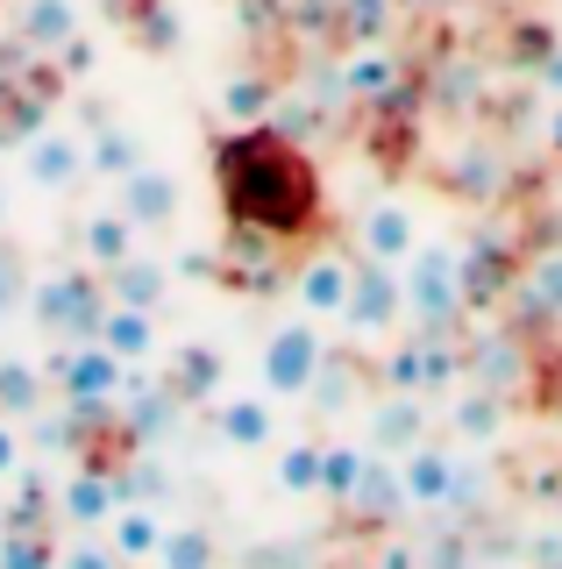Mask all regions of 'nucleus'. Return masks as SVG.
I'll use <instances>...</instances> for the list:
<instances>
[{
    "instance_id": "obj_1",
    "label": "nucleus",
    "mask_w": 562,
    "mask_h": 569,
    "mask_svg": "<svg viewBox=\"0 0 562 569\" xmlns=\"http://www.w3.org/2000/svg\"><path fill=\"white\" fill-rule=\"evenodd\" d=\"M214 186L228 207V228H250V236H307L321 221V178L300 157V142L271 121H250V129H228L214 142Z\"/></svg>"
},
{
    "instance_id": "obj_2",
    "label": "nucleus",
    "mask_w": 562,
    "mask_h": 569,
    "mask_svg": "<svg viewBox=\"0 0 562 569\" xmlns=\"http://www.w3.org/2000/svg\"><path fill=\"white\" fill-rule=\"evenodd\" d=\"M399 278H407V320L420 335H449L455 320H463V271H455V249L449 242H420L407 263H399Z\"/></svg>"
},
{
    "instance_id": "obj_3",
    "label": "nucleus",
    "mask_w": 562,
    "mask_h": 569,
    "mask_svg": "<svg viewBox=\"0 0 562 569\" xmlns=\"http://www.w3.org/2000/svg\"><path fill=\"white\" fill-rule=\"evenodd\" d=\"M29 307H37V320L58 335V342H93L100 313H108V284L86 278V271H58V278H43L37 292H29Z\"/></svg>"
},
{
    "instance_id": "obj_4",
    "label": "nucleus",
    "mask_w": 562,
    "mask_h": 569,
    "mask_svg": "<svg viewBox=\"0 0 562 569\" xmlns=\"http://www.w3.org/2000/svg\"><path fill=\"white\" fill-rule=\"evenodd\" d=\"M321 320H285V328H271V342H263V391L271 399H307L313 391V370H321Z\"/></svg>"
},
{
    "instance_id": "obj_5",
    "label": "nucleus",
    "mask_w": 562,
    "mask_h": 569,
    "mask_svg": "<svg viewBox=\"0 0 562 569\" xmlns=\"http://www.w3.org/2000/svg\"><path fill=\"white\" fill-rule=\"evenodd\" d=\"M50 378H58L64 406H114L121 391H129V363L100 342H64L50 356Z\"/></svg>"
},
{
    "instance_id": "obj_6",
    "label": "nucleus",
    "mask_w": 562,
    "mask_h": 569,
    "mask_svg": "<svg viewBox=\"0 0 562 569\" xmlns=\"http://www.w3.org/2000/svg\"><path fill=\"white\" fill-rule=\"evenodd\" d=\"M399 320H407V278H399V263L363 257V263H357V284H349L342 328H357V335H392Z\"/></svg>"
},
{
    "instance_id": "obj_7",
    "label": "nucleus",
    "mask_w": 562,
    "mask_h": 569,
    "mask_svg": "<svg viewBox=\"0 0 562 569\" xmlns=\"http://www.w3.org/2000/svg\"><path fill=\"white\" fill-rule=\"evenodd\" d=\"M384 391H420V399H442V391L463 378V363H455V349H442V335H413V342H399L384 356Z\"/></svg>"
},
{
    "instance_id": "obj_8",
    "label": "nucleus",
    "mask_w": 562,
    "mask_h": 569,
    "mask_svg": "<svg viewBox=\"0 0 562 569\" xmlns=\"http://www.w3.org/2000/svg\"><path fill=\"white\" fill-rule=\"evenodd\" d=\"M399 477H407V506L413 512H442L455 491H463V462H455V441H413L399 456Z\"/></svg>"
},
{
    "instance_id": "obj_9",
    "label": "nucleus",
    "mask_w": 562,
    "mask_h": 569,
    "mask_svg": "<svg viewBox=\"0 0 562 569\" xmlns=\"http://www.w3.org/2000/svg\"><path fill=\"white\" fill-rule=\"evenodd\" d=\"M428 427H434V413H428L420 391H384L371 406V427H363V449L371 456H407L413 441H428Z\"/></svg>"
},
{
    "instance_id": "obj_10",
    "label": "nucleus",
    "mask_w": 562,
    "mask_h": 569,
    "mask_svg": "<svg viewBox=\"0 0 562 569\" xmlns=\"http://www.w3.org/2000/svg\"><path fill=\"white\" fill-rule=\"evenodd\" d=\"M349 284H357V263L335 257V249H313L300 263V278H292V292H300L307 320H342L349 313Z\"/></svg>"
},
{
    "instance_id": "obj_11",
    "label": "nucleus",
    "mask_w": 562,
    "mask_h": 569,
    "mask_svg": "<svg viewBox=\"0 0 562 569\" xmlns=\"http://www.w3.org/2000/svg\"><path fill=\"white\" fill-rule=\"evenodd\" d=\"M455 271H463V299H470V307H499V299L520 284V257L505 242L478 236L470 249H455Z\"/></svg>"
},
{
    "instance_id": "obj_12",
    "label": "nucleus",
    "mask_w": 562,
    "mask_h": 569,
    "mask_svg": "<svg viewBox=\"0 0 562 569\" xmlns=\"http://www.w3.org/2000/svg\"><path fill=\"white\" fill-rule=\"evenodd\" d=\"M22 171H29V186L64 192V186H79L93 164H86V142H79L72 129H43V136L22 142Z\"/></svg>"
},
{
    "instance_id": "obj_13",
    "label": "nucleus",
    "mask_w": 562,
    "mask_h": 569,
    "mask_svg": "<svg viewBox=\"0 0 562 569\" xmlns=\"http://www.w3.org/2000/svg\"><path fill=\"white\" fill-rule=\"evenodd\" d=\"M442 427H449L455 449H484V441H499V427H505V391L463 385L455 399H442Z\"/></svg>"
},
{
    "instance_id": "obj_14",
    "label": "nucleus",
    "mask_w": 562,
    "mask_h": 569,
    "mask_svg": "<svg viewBox=\"0 0 562 569\" xmlns=\"http://www.w3.org/2000/svg\"><path fill=\"white\" fill-rule=\"evenodd\" d=\"M179 207H185V192H179V178H171V171L136 164L129 178H121V213H129L136 228H171V221H179Z\"/></svg>"
},
{
    "instance_id": "obj_15",
    "label": "nucleus",
    "mask_w": 562,
    "mask_h": 569,
    "mask_svg": "<svg viewBox=\"0 0 562 569\" xmlns=\"http://www.w3.org/2000/svg\"><path fill=\"white\" fill-rule=\"evenodd\" d=\"M357 242H363V257H378V263H407L413 249H420V221H413V207L378 200L371 213H363Z\"/></svg>"
},
{
    "instance_id": "obj_16",
    "label": "nucleus",
    "mask_w": 562,
    "mask_h": 569,
    "mask_svg": "<svg viewBox=\"0 0 562 569\" xmlns=\"http://www.w3.org/2000/svg\"><path fill=\"white\" fill-rule=\"evenodd\" d=\"M342 512H357V520H371V527L413 512L407 506V477H399V456H371V462H363V485H357V498H349Z\"/></svg>"
},
{
    "instance_id": "obj_17",
    "label": "nucleus",
    "mask_w": 562,
    "mask_h": 569,
    "mask_svg": "<svg viewBox=\"0 0 562 569\" xmlns=\"http://www.w3.org/2000/svg\"><path fill=\"white\" fill-rule=\"evenodd\" d=\"M72 36H79V8H72V0H22V14H14V43L37 50V58H58Z\"/></svg>"
},
{
    "instance_id": "obj_18",
    "label": "nucleus",
    "mask_w": 562,
    "mask_h": 569,
    "mask_svg": "<svg viewBox=\"0 0 562 569\" xmlns=\"http://www.w3.org/2000/svg\"><path fill=\"white\" fill-rule=\"evenodd\" d=\"M214 435L228 441V449H271V441H278L271 399H250V391H228V399H214Z\"/></svg>"
},
{
    "instance_id": "obj_19",
    "label": "nucleus",
    "mask_w": 562,
    "mask_h": 569,
    "mask_svg": "<svg viewBox=\"0 0 562 569\" xmlns=\"http://www.w3.org/2000/svg\"><path fill=\"white\" fill-rule=\"evenodd\" d=\"M363 385H371V363H363L357 349H335V342H328V356H321V370H313V391H307V399L321 406V413H342V406L363 399Z\"/></svg>"
},
{
    "instance_id": "obj_20",
    "label": "nucleus",
    "mask_w": 562,
    "mask_h": 569,
    "mask_svg": "<svg viewBox=\"0 0 562 569\" xmlns=\"http://www.w3.org/2000/svg\"><path fill=\"white\" fill-rule=\"evenodd\" d=\"M114 506H121L114 470H93V462H86L79 477H64V491H58V512H64L72 527H108Z\"/></svg>"
},
{
    "instance_id": "obj_21",
    "label": "nucleus",
    "mask_w": 562,
    "mask_h": 569,
    "mask_svg": "<svg viewBox=\"0 0 562 569\" xmlns=\"http://www.w3.org/2000/svg\"><path fill=\"white\" fill-rule=\"evenodd\" d=\"M342 93L384 107V100L399 93V58L384 43H357V58H342Z\"/></svg>"
},
{
    "instance_id": "obj_22",
    "label": "nucleus",
    "mask_w": 562,
    "mask_h": 569,
    "mask_svg": "<svg viewBox=\"0 0 562 569\" xmlns=\"http://www.w3.org/2000/svg\"><path fill=\"white\" fill-rule=\"evenodd\" d=\"M164 292H171V271H164V263H150V257H121L114 271H108V299H114V307L157 313V307H164Z\"/></svg>"
},
{
    "instance_id": "obj_23",
    "label": "nucleus",
    "mask_w": 562,
    "mask_h": 569,
    "mask_svg": "<svg viewBox=\"0 0 562 569\" xmlns=\"http://www.w3.org/2000/svg\"><path fill=\"white\" fill-rule=\"evenodd\" d=\"M100 349H114L121 363H143V356L157 349V313H143V307H114L108 299V313H100V335H93Z\"/></svg>"
},
{
    "instance_id": "obj_24",
    "label": "nucleus",
    "mask_w": 562,
    "mask_h": 569,
    "mask_svg": "<svg viewBox=\"0 0 562 569\" xmlns=\"http://www.w3.org/2000/svg\"><path fill=\"white\" fill-rule=\"evenodd\" d=\"M108 548L121 562H157V548H164V520H157V506H114Z\"/></svg>"
},
{
    "instance_id": "obj_25",
    "label": "nucleus",
    "mask_w": 562,
    "mask_h": 569,
    "mask_svg": "<svg viewBox=\"0 0 562 569\" xmlns=\"http://www.w3.org/2000/svg\"><path fill=\"white\" fill-rule=\"evenodd\" d=\"M513 292H520L541 320H562V242L534 249V257L520 263V284H513Z\"/></svg>"
},
{
    "instance_id": "obj_26",
    "label": "nucleus",
    "mask_w": 562,
    "mask_h": 569,
    "mask_svg": "<svg viewBox=\"0 0 562 569\" xmlns=\"http://www.w3.org/2000/svg\"><path fill=\"white\" fill-rule=\"evenodd\" d=\"M86 164H93L100 178H114V186H121V178H129L136 164H150V157H143V136H136V129H121V121L100 114L93 142H86Z\"/></svg>"
},
{
    "instance_id": "obj_27",
    "label": "nucleus",
    "mask_w": 562,
    "mask_h": 569,
    "mask_svg": "<svg viewBox=\"0 0 562 569\" xmlns=\"http://www.w3.org/2000/svg\"><path fill=\"white\" fill-rule=\"evenodd\" d=\"M136 236H143V228H136V221H129V213H121V207H114V213H93V221L79 228L86 257H93L100 271H114L121 257H136Z\"/></svg>"
},
{
    "instance_id": "obj_28",
    "label": "nucleus",
    "mask_w": 562,
    "mask_h": 569,
    "mask_svg": "<svg viewBox=\"0 0 562 569\" xmlns=\"http://www.w3.org/2000/svg\"><path fill=\"white\" fill-rule=\"evenodd\" d=\"M363 462H371L363 441H328V449H321V498H328V506H349V498H357Z\"/></svg>"
},
{
    "instance_id": "obj_29",
    "label": "nucleus",
    "mask_w": 562,
    "mask_h": 569,
    "mask_svg": "<svg viewBox=\"0 0 562 569\" xmlns=\"http://www.w3.org/2000/svg\"><path fill=\"white\" fill-rule=\"evenodd\" d=\"M271 79H263V71H235V79H228L221 86V114L228 121H235V129H250V121H263V114H271Z\"/></svg>"
},
{
    "instance_id": "obj_30",
    "label": "nucleus",
    "mask_w": 562,
    "mask_h": 569,
    "mask_svg": "<svg viewBox=\"0 0 562 569\" xmlns=\"http://www.w3.org/2000/svg\"><path fill=\"white\" fill-rule=\"evenodd\" d=\"M470 378H478L484 391H505V399H513V391H520V349L491 335V342L470 349Z\"/></svg>"
},
{
    "instance_id": "obj_31",
    "label": "nucleus",
    "mask_w": 562,
    "mask_h": 569,
    "mask_svg": "<svg viewBox=\"0 0 562 569\" xmlns=\"http://www.w3.org/2000/svg\"><path fill=\"white\" fill-rule=\"evenodd\" d=\"M278 491L321 498V441H292V449H278Z\"/></svg>"
},
{
    "instance_id": "obj_32",
    "label": "nucleus",
    "mask_w": 562,
    "mask_h": 569,
    "mask_svg": "<svg viewBox=\"0 0 562 569\" xmlns=\"http://www.w3.org/2000/svg\"><path fill=\"white\" fill-rule=\"evenodd\" d=\"M157 569H214V533L207 527H164Z\"/></svg>"
},
{
    "instance_id": "obj_33",
    "label": "nucleus",
    "mask_w": 562,
    "mask_h": 569,
    "mask_svg": "<svg viewBox=\"0 0 562 569\" xmlns=\"http://www.w3.org/2000/svg\"><path fill=\"white\" fill-rule=\"evenodd\" d=\"M214 385H221V356L214 349H179L171 391H179V399H214Z\"/></svg>"
},
{
    "instance_id": "obj_34",
    "label": "nucleus",
    "mask_w": 562,
    "mask_h": 569,
    "mask_svg": "<svg viewBox=\"0 0 562 569\" xmlns=\"http://www.w3.org/2000/svg\"><path fill=\"white\" fill-rule=\"evenodd\" d=\"M0 569H58V541L43 527H8L0 541Z\"/></svg>"
},
{
    "instance_id": "obj_35",
    "label": "nucleus",
    "mask_w": 562,
    "mask_h": 569,
    "mask_svg": "<svg viewBox=\"0 0 562 569\" xmlns=\"http://www.w3.org/2000/svg\"><path fill=\"white\" fill-rule=\"evenodd\" d=\"M37 406H43V378L29 363H8V356H0V413L22 420V413H37Z\"/></svg>"
},
{
    "instance_id": "obj_36",
    "label": "nucleus",
    "mask_w": 562,
    "mask_h": 569,
    "mask_svg": "<svg viewBox=\"0 0 562 569\" xmlns=\"http://www.w3.org/2000/svg\"><path fill=\"white\" fill-rule=\"evenodd\" d=\"M14 307H29V257L0 236V320H8Z\"/></svg>"
},
{
    "instance_id": "obj_37",
    "label": "nucleus",
    "mask_w": 562,
    "mask_h": 569,
    "mask_svg": "<svg viewBox=\"0 0 562 569\" xmlns=\"http://www.w3.org/2000/svg\"><path fill=\"white\" fill-rule=\"evenodd\" d=\"M392 8L399 0H342V29L357 36V43H378V36L392 29Z\"/></svg>"
},
{
    "instance_id": "obj_38",
    "label": "nucleus",
    "mask_w": 562,
    "mask_h": 569,
    "mask_svg": "<svg viewBox=\"0 0 562 569\" xmlns=\"http://www.w3.org/2000/svg\"><path fill=\"white\" fill-rule=\"evenodd\" d=\"M420 569H470V548H463V541L449 533V541H434L428 556H420Z\"/></svg>"
},
{
    "instance_id": "obj_39",
    "label": "nucleus",
    "mask_w": 562,
    "mask_h": 569,
    "mask_svg": "<svg viewBox=\"0 0 562 569\" xmlns=\"http://www.w3.org/2000/svg\"><path fill=\"white\" fill-rule=\"evenodd\" d=\"M58 569H121V556H114V548H100V541H86V548H72Z\"/></svg>"
},
{
    "instance_id": "obj_40",
    "label": "nucleus",
    "mask_w": 562,
    "mask_h": 569,
    "mask_svg": "<svg viewBox=\"0 0 562 569\" xmlns=\"http://www.w3.org/2000/svg\"><path fill=\"white\" fill-rule=\"evenodd\" d=\"M22 470V435H14V420H0V477Z\"/></svg>"
},
{
    "instance_id": "obj_41",
    "label": "nucleus",
    "mask_w": 562,
    "mask_h": 569,
    "mask_svg": "<svg viewBox=\"0 0 562 569\" xmlns=\"http://www.w3.org/2000/svg\"><path fill=\"white\" fill-rule=\"evenodd\" d=\"M371 569H420V556H413V548H407V541H384Z\"/></svg>"
},
{
    "instance_id": "obj_42",
    "label": "nucleus",
    "mask_w": 562,
    "mask_h": 569,
    "mask_svg": "<svg viewBox=\"0 0 562 569\" xmlns=\"http://www.w3.org/2000/svg\"><path fill=\"white\" fill-rule=\"evenodd\" d=\"M541 86L562 100V43H549V58H541Z\"/></svg>"
},
{
    "instance_id": "obj_43",
    "label": "nucleus",
    "mask_w": 562,
    "mask_h": 569,
    "mask_svg": "<svg viewBox=\"0 0 562 569\" xmlns=\"http://www.w3.org/2000/svg\"><path fill=\"white\" fill-rule=\"evenodd\" d=\"M549 150L562 157V100H555V114H549Z\"/></svg>"
},
{
    "instance_id": "obj_44",
    "label": "nucleus",
    "mask_w": 562,
    "mask_h": 569,
    "mask_svg": "<svg viewBox=\"0 0 562 569\" xmlns=\"http://www.w3.org/2000/svg\"><path fill=\"white\" fill-rule=\"evenodd\" d=\"M0 228H8V186H0Z\"/></svg>"
},
{
    "instance_id": "obj_45",
    "label": "nucleus",
    "mask_w": 562,
    "mask_h": 569,
    "mask_svg": "<svg viewBox=\"0 0 562 569\" xmlns=\"http://www.w3.org/2000/svg\"><path fill=\"white\" fill-rule=\"evenodd\" d=\"M413 8H442V0H413Z\"/></svg>"
},
{
    "instance_id": "obj_46",
    "label": "nucleus",
    "mask_w": 562,
    "mask_h": 569,
    "mask_svg": "<svg viewBox=\"0 0 562 569\" xmlns=\"http://www.w3.org/2000/svg\"><path fill=\"white\" fill-rule=\"evenodd\" d=\"M555 242H562V221H555Z\"/></svg>"
}]
</instances>
